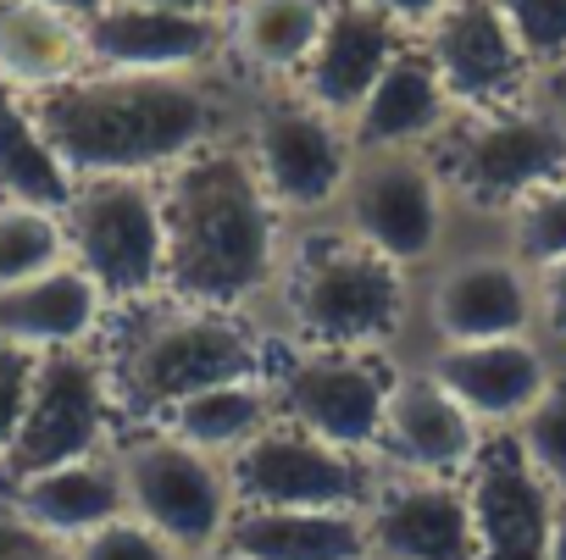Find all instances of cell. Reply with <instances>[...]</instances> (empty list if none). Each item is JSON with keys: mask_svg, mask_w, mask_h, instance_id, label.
<instances>
[{"mask_svg": "<svg viewBox=\"0 0 566 560\" xmlns=\"http://www.w3.org/2000/svg\"><path fill=\"white\" fill-rule=\"evenodd\" d=\"M277 422V394H272V372L266 378H239V383H217L195 400H184L178 411H167V433H178L184 444L233 461L250 439H261Z\"/></svg>", "mask_w": 566, "mask_h": 560, "instance_id": "27", "label": "cell"}, {"mask_svg": "<svg viewBox=\"0 0 566 560\" xmlns=\"http://www.w3.org/2000/svg\"><path fill=\"white\" fill-rule=\"evenodd\" d=\"M411 51V34L395 29L389 18L367 12L361 0H328V23L295 78V89L323 106L328 117H339L350 128V117L367 106V95L378 89V78Z\"/></svg>", "mask_w": 566, "mask_h": 560, "instance_id": "19", "label": "cell"}, {"mask_svg": "<svg viewBox=\"0 0 566 560\" xmlns=\"http://www.w3.org/2000/svg\"><path fill=\"white\" fill-rule=\"evenodd\" d=\"M0 560H73V549L40 538L34 527H23L7 505H0Z\"/></svg>", "mask_w": 566, "mask_h": 560, "instance_id": "36", "label": "cell"}, {"mask_svg": "<svg viewBox=\"0 0 566 560\" xmlns=\"http://www.w3.org/2000/svg\"><path fill=\"white\" fill-rule=\"evenodd\" d=\"M62 261H67L62 211L0 200V289H18V284H29V277L62 266Z\"/></svg>", "mask_w": 566, "mask_h": 560, "instance_id": "29", "label": "cell"}, {"mask_svg": "<svg viewBox=\"0 0 566 560\" xmlns=\"http://www.w3.org/2000/svg\"><path fill=\"white\" fill-rule=\"evenodd\" d=\"M90 73H139V78H195L228 73V18H189L161 7L112 0L84 23Z\"/></svg>", "mask_w": 566, "mask_h": 560, "instance_id": "15", "label": "cell"}, {"mask_svg": "<svg viewBox=\"0 0 566 560\" xmlns=\"http://www.w3.org/2000/svg\"><path fill=\"white\" fill-rule=\"evenodd\" d=\"M67 261L101 289L106 311L145 306L167 284V211L161 178H90L73 183L62 211Z\"/></svg>", "mask_w": 566, "mask_h": 560, "instance_id": "9", "label": "cell"}, {"mask_svg": "<svg viewBox=\"0 0 566 560\" xmlns=\"http://www.w3.org/2000/svg\"><path fill=\"white\" fill-rule=\"evenodd\" d=\"M239 145H244L266 200L283 211L290 228L334 222L345 178L356 167V139H350V128L339 117L312 106L295 84L250 89Z\"/></svg>", "mask_w": 566, "mask_h": 560, "instance_id": "6", "label": "cell"}, {"mask_svg": "<svg viewBox=\"0 0 566 560\" xmlns=\"http://www.w3.org/2000/svg\"><path fill=\"white\" fill-rule=\"evenodd\" d=\"M73 560H184L167 538H156L150 527H139L134 516L90 532L84 543H73Z\"/></svg>", "mask_w": 566, "mask_h": 560, "instance_id": "33", "label": "cell"}, {"mask_svg": "<svg viewBox=\"0 0 566 560\" xmlns=\"http://www.w3.org/2000/svg\"><path fill=\"white\" fill-rule=\"evenodd\" d=\"M0 200L40 205V211H67L73 200V178L51 156L29 112V95H18L7 78H0Z\"/></svg>", "mask_w": 566, "mask_h": 560, "instance_id": "28", "label": "cell"}, {"mask_svg": "<svg viewBox=\"0 0 566 560\" xmlns=\"http://www.w3.org/2000/svg\"><path fill=\"white\" fill-rule=\"evenodd\" d=\"M117 433H123V416H117L101 350L95 345L51 350L40 356L29 416L12 450L0 455V488L23 483L34 472H51V466H67V461H84V455H101L117 444Z\"/></svg>", "mask_w": 566, "mask_h": 560, "instance_id": "11", "label": "cell"}, {"mask_svg": "<svg viewBox=\"0 0 566 560\" xmlns=\"http://www.w3.org/2000/svg\"><path fill=\"white\" fill-rule=\"evenodd\" d=\"M0 505H7L23 527H34L40 538L67 543V549L128 516V494H123V472H117L112 450L34 472L23 483H7L0 488Z\"/></svg>", "mask_w": 566, "mask_h": 560, "instance_id": "21", "label": "cell"}, {"mask_svg": "<svg viewBox=\"0 0 566 560\" xmlns=\"http://www.w3.org/2000/svg\"><path fill=\"white\" fill-rule=\"evenodd\" d=\"M527 334H533V272L500 244L494 228H461V239L417 277L411 361L428 350L494 345Z\"/></svg>", "mask_w": 566, "mask_h": 560, "instance_id": "8", "label": "cell"}, {"mask_svg": "<svg viewBox=\"0 0 566 560\" xmlns=\"http://www.w3.org/2000/svg\"><path fill=\"white\" fill-rule=\"evenodd\" d=\"M90 73L84 23L29 7V0H0V78L18 95H45Z\"/></svg>", "mask_w": 566, "mask_h": 560, "instance_id": "25", "label": "cell"}, {"mask_svg": "<svg viewBox=\"0 0 566 560\" xmlns=\"http://www.w3.org/2000/svg\"><path fill=\"white\" fill-rule=\"evenodd\" d=\"M361 527H367L373 560H483L472 494L467 483H450V477H417V472L384 466L361 510Z\"/></svg>", "mask_w": 566, "mask_h": 560, "instance_id": "16", "label": "cell"}, {"mask_svg": "<svg viewBox=\"0 0 566 560\" xmlns=\"http://www.w3.org/2000/svg\"><path fill=\"white\" fill-rule=\"evenodd\" d=\"M161 211H167L161 295L211 311L261 317L277 284L283 250H290V222L266 200L239 134L178 161L161 178Z\"/></svg>", "mask_w": 566, "mask_h": 560, "instance_id": "2", "label": "cell"}, {"mask_svg": "<svg viewBox=\"0 0 566 560\" xmlns=\"http://www.w3.org/2000/svg\"><path fill=\"white\" fill-rule=\"evenodd\" d=\"M461 228H500L533 189L566 178V112L544 95L505 112H461L433 145Z\"/></svg>", "mask_w": 566, "mask_h": 560, "instance_id": "5", "label": "cell"}, {"mask_svg": "<svg viewBox=\"0 0 566 560\" xmlns=\"http://www.w3.org/2000/svg\"><path fill=\"white\" fill-rule=\"evenodd\" d=\"M228 7H233V0H228Z\"/></svg>", "mask_w": 566, "mask_h": 560, "instance_id": "43", "label": "cell"}, {"mask_svg": "<svg viewBox=\"0 0 566 560\" xmlns=\"http://www.w3.org/2000/svg\"><path fill=\"white\" fill-rule=\"evenodd\" d=\"M195 560H244V554H233V549H222V543H217V549H206V554H195Z\"/></svg>", "mask_w": 566, "mask_h": 560, "instance_id": "42", "label": "cell"}, {"mask_svg": "<svg viewBox=\"0 0 566 560\" xmlns=\"http://www.w3.org/2000/svg\"><path fill=\"white\" fill-rule=\"evenodd\" d=\"M533 334L566 361V261L533 272Z\"/></svg>", "mask_w": 566, "mask_h": 560, "instance_id": "35", "label": "cell"}, {"mask_svg": "<svg viewBox=\"0 0 566 560\" xmlns=\"http://www.w3.org/2000/svg\"><path fill=\"white\" fill-rule=\"evenodd\" d=\"M505 12L516 45L527 51V62L538 67V78L566 56V0H494Z\"/></svg>", "mask_w": 566, "mask_h": 560, "instance_id": "32", "label": "cell"}, {"mask_svg": "<svg viewBox=\"0 0 566 560\" xmlns=\"http://www.w3.org/2000/svg\"><path fill=\"white\" fill-rule=\"evenodd\" d=\"M494 233L527 272H544V266L566 261V178H555V183L533 189L522 205H511Z\"/></svg>", "mask_w": 566, "mask_h": 560, "instance_id": "30", "label": "cell"}, {"mask_svg": "<svg viewBox=\"0 0 566 560\" xmlns=\"http://www.w3.org/2000/svg\"><path fill=\"white\" fill-rule=\"evenodd\" d=\"M511 439H516L522 461L555 488V499H566V361L555 367L538 405L511 427Z\"/></svg>", "mask_w": 566, "mask_h": 560, "instance_id": "31", "label": "cell"}, {"mask_svg": "<svg viewBox=\"0 0 566 560\" xmlns=\"http://www.w3.org/2000/svg\"><path fill=\"white\" fill-rule=\"evenodd\" d=\"M29 7H45V12H62V18L90 23L95 12H106V7H112V0H29Z\"/></svg>", "mask_w": 566, "mask_h": 560, "instance_id": "39", "label": "cell"}, {"mask_svg": "<svg viewBox=\"0 0 566 560\" xmlns=\"http://www.w3.org/2000/svg\"><path fill=\"white\" fill-rule=\"evenodd\" d=\"M222 549L244 560H373L361 510H233Z\"/></svg>", "mask_w": 566, "mask_h": 560, "instance_id": "26", "label": "cell"}, {"mask_svg": "<svg viewBox=\"0 0 566 560\" xmlns=\"http://www.w3.org/2000/svg\"><path fill=\"white\" fill-rule=\"evenodd\" d=\"M34 372H40V356H34V350L0 345V455L12 450V439H18V427H23V416H29Z\"/></svg>", "mask_w": 566, "mask_h": 560, "instance_id": "34", "label": "cell"}, {"mask_svg": "<svg viewBox=\"0 0 566 560\" xmlns=\"http://www.w3.org/2000/svg\"><path fill=\"white\" fill-rule=\"evenodd\" d=\"M361 7H367V12H378V18H389L395 29H406V34L417 40V34H422V29L450 7V0H361Z\"/></svg>", "mask_w": 566, "mask_h": 560, "instance_id": "37", "label": "cell"}, {"mask_svg": "<svg viewBox=\"0 0 566 560\" xmlns=\"http://www.w3.org/2000/svg\"><path fill=\"white\" fill-rule=\"evenodd\" d=\"M134 7H161V12H189V18H228V0H134Z\"/></svg>", "mask_w": 566, "mask_h": 560, "instance_id": "38", "label": "cell"}, {"mask_svg": "<svg viewBox=\"0 0 566 560\" xmlns=\"http://www.w3.org/2000/svg\"><path fill=\"white\" fill-rule=\"evenodd\" d=\"M323 23H328V0H233L228 7V73L244 89L295 84Z\"/></svg>", "mask_w": 566, "mask_h": 560, "instance_id": "23", "label": "cell"}, {"mask_svg": "<svg viewBox=\"0 0 566 560\" xmlns=\"http://www.w3.org/2000/svg\"><path fill=\"white\" fill-rule=\"evenodd\" d=\"M101 328H106V300L73 261L29 277L18 289H0V345L51 356L95 345Z\"/></svg>", "mask_w": 566, "mask_h": 560, "instance_id": "24", "label": "cell"}, {"mask_svg": "<svg viewBox=\"0 0 566 560\" xmlns=\"http://www.w3.org/2000/svg\"><path fill=\"white\" fill-rule=\"evenodd\" d=\"M277 350H367L411 361L417 277L356 244L345 228H290L277 284L261 306Z\"/></svg>", "mask_w": 566, "mask_h": 560, "instance_id": "3", "label": "cell"}, {"mask_svg": "<svg viewBox=\"0 0 566 560\" xmlns=\"http://www.w3.org/2000/svg\"><path fill=\"white\" fill-rule=\"evenodd\" d=\"M378 477L373 455L334 450L283 416L228 461L239 510H367Z\"/></svg>", "mask_w": 566, "mask_h": 560, "instance_id": "13", "label": "cell"}, {"mask_svg": "<svg viewBox=\"0 0 566 560\" xmlns=\"http://www.w3.org/2000/svg\"><path fill=\"white\" fill-rule=\"evenodd\" d=\"M400 378L395 356H367V350H277L272 367V394L277 416L306 427L312 439L373 455L384 439V405Z\"/></svg>", "mask_w": 566, "mask_h": 560, "instance_id": "12", "label": "cell"}, {"mask_svg": "<svg viewBox=\"0 0 566 560\" xmlns=\"http://www.w3.org/2000/svg\"><path fill=\"white\" fill-rule=\"evenodd\" d=\"M467 494L483 560H549L555 488L522 461L511 433H489L478 466L467 472Z\"/></svg>", "mask_w": 566, "mask_h": 560, "instance_id": "20", "label": "cell"}, {"mask_svg": "<svg viewBox=\"0 0 566 560\" xmlns=\"http://www.w3.org/2000/svg\"><path fill=\"white\" fill-rule=\"evenodd\" d=\"M417 367L483 427V433H511L538 394L549 389L560 356L544 339H494V345H455V350H428Z\"/></svg>", "mask_w": 566, "mask_h": 560, "instance_id": "17", "label": "cell"}, {"mask_svg": "<svg viewBox=\"0 0 566 560\" xmlns=\"http://www.w3.org/2000/svg\"><path fill=\"white\" fill-rule=\"evenodd\" d=\"M549 560H566V499H555V521H549Z\"/></svg>", "mask_w": 566, "mask_h": 560, "instance_id": "41", "label": "cell"}, {"mask_svg": "<svg viewBox=\"0 0 566 560\" xmlns=\"http://www.w3.org/2000/svg\"><path fill=\"white\" fill-rule=\"evenodd\" d=\"M250 89L233 73L195 78H139V73H84L62 89L29 95V112L67 167L73 183L90 178H167L178 161L222 145L244 128Z\"/></svg>", "mask_w": 566, "mask_h": 560, "instance_id": "1", "label": "cell"}, {"mask_svg": "<svg viewBox=\"0 0 566 560\" xmlns=\"http://www.w3.org/2000/svg\"><path fill=\"white\" fill-rule=\"evenodd\" d=\"M455 117H461L455 95L411 40V51L378 78L367 106L350 117V139L356 150H433L455 128Z\"/></svg>", "mask_w": 566, "mask_h": 560, "instance_id": "22", "label": "cell"}, {"mask_svg": "<svg viewBox=\"0 0 566 560\" xmlns=\"http://www.w3.org/2000/svg\"><path fill=\"white\" fill-rule=\"evenodd\" d=\"M483 444H489V433H483L417 361H400V378H395L389 405H384L378 466L467 483V472L478 466Z\"/></svg>", "mask_w": 566, "mask_h": 560, "instance_id": "18", "label": "cell"}, {"mask_svg": "<svg viewBox=\"0 0 566 560\" xmlns=\"http://www.w3.org/2000/svg\"><path fill=\"white\" fill-rule=\"evenodd\" d=\"M538 95H544L549 106H560V112H566V56H560V62H555L544 78H538Z\"/></svg>", "mask_w": 566, "mask_h": 560, "instance_id": "40", "label": "cell"}, {"mask_svg": "<svg viewBox=\"0 0 566 560\" xmlns=\"http://www.w3.org/2000/svg\"><path fill=\"white\" fill-rule=\"evenodd\" d=\"M95 350L106 361L123 433L161 427L167 411H178L184 400L217 383L266 378L277 367V345L261 328V317L211 311V306H189L172 295L106 311Z\"/></svg>", "mask_w": 566, "mask_h": 560, "instance_id": "4", "label": "cell"}, {"mask_svg": "<svg viewBox=\"0 0 566 560\" xmlns=\"http://www.w3.org/2000/svg\"><path fill=\"white\" fill-rule=\"evenodd\" d=\"M417 51L433 62L461 112H505L538 95V67L494 0H450L417 34Z\"/></svg>", "mask_w": 566, "mask_h": 560, "instance_id": "14", "label": "cell"}, {"mask_svg": "<svg viewBox=\"0 0 566 560\" xmlns=\"http://www.w3.org/2000/svg\"><path fill=\"white\" fill-rule=\"evenodd\" d=\"M334 228L411 277H422L461 239V216L433 150H356Z\"/></svg>", "mask_w": 566, "mask_h": 560, "instance_id": "7", "label": "cell"}, {"mask_svg": "<svg viewBox=\"0 0 566 560\" xmlns=\"http://www.w3.org/2000/svg\"><path fill=\"white\" fill-rule=\"evenodd\" d=\"M112 455L123 472L128 516L139 527L167 538L184 560L222 543V532L239 510L233 483H228V461L184 444L167 427H128V433H117Z\"/></svg>", "mask_w": 566, "mask_h": 560, "instance_id": "10", "label": "cell"}]
</instances>
